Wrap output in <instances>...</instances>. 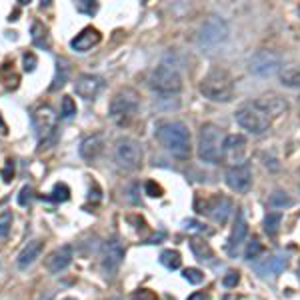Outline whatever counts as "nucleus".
Here are the masks:
<instances>
[{"instance_id": "nucleus-33", "label": "nucleus", "mask_w": 300, "mask_h": 300, "mask_svg": "<svg viewBox=\"0 0 300 300\" xmlns=\"http://www.w3.org/2000/svg\"><path fill=\"white\" fill-rule=\"evenodd\" d=\"M12 226V212L10 210H2L0 212V238H6Z\"/></svg>"}, {"instance_id": "nucleus-46", "label": "nucleus", "mask_w": 300, "mask_h": 300, "mask_svg": "<svg viewBox=\"0 0 300 300\" xmlns=\"http://www.w3.org/2000/svg\"><path fill=\"white\" fill-rule=\"evenodd\" d=\"M186 228H200V224H198L196 220H188V222H186Z\"/></svg>"}, {"instance_id": "nucleus-4", "label": "nucleus", "mask_w": 300, "mask_h": 300, "mask_svg": "<svg viewBox=\"0 0 300 300\" xmlns=\"http://www.w3.org/2000/svg\"><path fill=\"white\" fill-rule=\"evenodd\" d=\"M138 110V94L132 88H124L118 90L108 106V116L112 118L114 124H128V120L136 114Z\"/></svg>"}, {"instance_id": "nucleus-3", "label": "nucleus", "mask_w": 300, "mask_h": 300, "mask_svg": "<svg viewBox=\"0 0 300 300\" xmlns=\"http://www.w3.org/2000/svg\"><path fill=\"white\" fill-rule=\"evenodd\" d=\"M222 148H224L222 130L212 122L202 124L198 132V158L216 164L222 158Z\"/></svg>"}, {"instance_id": "nucleus-41", "label": "nucleus", "mask_w": 300, "mask_h": 300, "mask_svg": "<svg viewBox=\"0 0 300 300\" xmlns=\"http://www.w3.org/2000/svg\"><path fill=\"white\" fill-rule=\"evenodd\" d=\"M30 198H32V190H30V186L26 184V186H22V190H20V194H18V204H20V206H26V204L30 202Z\"/></svg>"}, {"instance_id": "nucleus-12", "label": "nucleus", "mask_w": 300, "mask_h": 300, "mask_svg": "<svg viewBox=\"0 0 300 300\" xmlns=\"http://www.w3.org/2000/svg\"><path fill=\"white\" fill-rule=\"evenodd\" d=\"M198 208H200L198 212L210 216L216 224H224V222L228 220L230 212H232V202H230V198L216 194V196H212V198H206L204 204L198 206Z\"/></svg>"}, {"instance_id": "nucleus-7", "label": "nucleus", "mask_w": 300, "mask_h": 300, "mask_svg": "<svg viewBox=\"0 0 300 300\" xmlns=\"http://www.w3.org/2000/svg\"><path fill=\"white\" fill-rule=\"evenodd\" d=\"M228 38V24L218 18V16H210L204 20V24L200 26L198 32V46L204 50H214L216 46H220L224 40Z\"/></svg>"}, {"instance_id": "nucleus-14", "label": "nucleus", "mask_w": 300, "mask_h": 300, "mask_svg": "<svg viewBox=\"0 0 300 300\" xmlns=\"http://www.w3.org/2000/svg\"><path fill=\"white\" fill-rule=\"evenodd\" d=\"M244 150H246V138L242 134H228L224 138V148H222V156L228 158L234 166L244 164Z\"/></svg>"}, {"instance_id": "nucleus-2", "label": "nucleus", "mask_w": 300, "mask_h": 300, "mask_svg": "<svg viewBox=\"0 0 300 300\" xmlns=\"http://www.w3.org/2000/svg\"><path fill=\"white\" fill-rule=\"evenodd\" d=\"M200 92L204 98L214 102H230L234 96V82L232 76L224 68H212L200 80Z\"/></svg>"}, {"instance_id": "nucleus-35", "label": "nucleus", "mask_w": 300, "mask_h": 300, "mask_svg": "<svg viewBox=\"0 0 300 300\" xmlns=\"http://www.w3.org/2000/svg\"><path fill=\"white\" fill-rule=\"evenodd\" d=\"M182 276H184V280H188L190 284H200V282L204 280V274H202L198 268H186V270L182 272Z\"/></svg>"}, {"instance_id": "nucleus-1", "label": "nucleus", "mask_w": 300, "mask_h": 300, "mask_svg": "<svg viewBox=\"0 0 300 300\" xmlns=\"http://www.w3.org/2000/svg\"><path fill=\"white\" fill-rule=\"evenodd\" d=\"M156 138L158 142L176 158H188L190 156V132L188 128L178 120H166L156 126Z\"/></svg>"}, {"instance_id": "nucleus-19", "label": "nucleus", "mask_w": 300, "mask_h": 300, "mask_svg": "<svg viewBox=\"0 0 300 300\" xmlns=\"http://www.w3.org/2000/svg\"><path fill=\"white\" fill-rule=\"evenodd\" d=\"M246 236H248V224H246L244 212L238 210L236 212V222H234V228H232V234H230V240H228V252L232 256L238 252V248L246 240Z\"/></svg>"}, {"instance_id": "nucleus-13", "label": "nucleus", "mask_w": 300, "mask_h": 300, "mask_svg": "<svg viewBox=\"0 0 300 300\" xmlns=\"http://www.w3.org/2000/svg\"><path fill=\"white\" fill-rule=\"evenodd\" d=\"M226 184L230 190L238 192V194H246L252 186V166L248 162L232 166L226 170Z\"/></svg>"}, {"instance_id": "nucleus-17", "label": "nucleus", "mask_w": 300, "mask_h": 300, "mask_svg": "<svg viewBox=\"0 0 300 300\" xmlns=\"http://www.w3.org/2000/svg\"><path fill=\"white\" fill-rule=\"evenodd\" d=\"M268 116H270V120H274V118H280L282 114H286L288 112V102L284 100V98H280V96H276V94H266V96H262V98H258V100H254Z\"/></svg>"}, {"instance_id": "nucleus-5", "label": "nucleus", "mask_w": 300, "mask_h": 300, "mask_svg": "<svg viewBox=\"0 0 300 300\" xmlns=\"http://www.w3.org/2000/svg\"><path fill=\"white\" fill-rule=\"evenodd\" d=\"M234 118H236V122H238L244 130H248V132H252V134H262V132H266V130L272 126L270 116H268L256 102H246V104H242V106L236 110Z\"/></svg>"}, {"instance_id": "nucleus-18", "label": "nucleus", "mask_w": 300, "mask_h": 300, "mask_svg": "<svg viewBox=\"0 0 300 300\" xmlns=\"http://www.w3.org/2000/svg\"><path fill=\"white\" fill-rule=\"evenodd\" d=\"M100 40H102V34H100L96 28L86 26L80 34H76V38H72L70 46H72V50H76V52H88V50H90L92 46H96Z\"/></svg>"}, {"instance_id": "nucleus-40", "label": "nucleus", "mask_w": 300, "mask_h": 300, "mask_svg": "<svg viewBox=\"0 0 300 300\" xmlns=\"http://www.w3.org/2000/svg\"><path fill=\"white\" fill-rule=\"evenodd\" d=\"M132 300H156V294L148 288H140L132 294Z\"/></svg>"}, {"instance_id": "nucleus-21", "label": "nucleus", "mask_w": 300, "mask_h": 300, "mask_svg": "<svg viewBox=\"0 0 300 300\" xmlns=\"http://www.w3.org/2000/svg\"><path fill=\"white\" fill-rule=\"evenodd\" d=\"M40 252H42V240H30V242L20 250V254H18V258H16V266H18L20 270H26L30 264H34V260L40 256Z\"/></svg>"}, {"instance_id": "nucleus-20", "label": "nucleus", "mask_w": 300, "mask_h": 300, "mask_svg": "<svg viewBox=\"0 0 300 300\" xmlns=\"http://www.w3.org/2000/svg\"><path fill=\"white\" fill-rule=\"evenodd\" d=\"M102 146H104V138L100 134H92V136H88V138L82 140V144L78 148V154L84 160H94L102 152Z\"/></svg>"}, {"instance_id": "nucleus-43", "label": "nucleus", "mask_w": 300, "mask_h": 300, "mask_svg": "<svg viewBox=\"0 0 300 300\" xmlns=\"http://www.w3.org/2000/svg\"><path fill=\"white\" fill-rule=\"evenodd\" d=\"M186 300H208V294H206V292H194V294H190Z\"/></svg>"}, {"instance_id": "nucleus-8", "label": "nucleus", "mask_w": 300, "mask_h": 300, "mask_svg": "<svg viewBox=\"0 0 300 300\" xmlns=\"http://www.w3.org/2000/svg\"><path fill=\"white\" fill-rule=\"evenodd\" d=\"M114 158L120 168L136 170L142 162V148L134 138H120L114 146Z\"/></svg>"}, {"instance_id": "nucleus-23", "label": "nucleus", "mask_w": 300, "mask_h": 300, "mask_svg": "<svg viewBox=\"0 0 300 300\" xmlns=\"http://www.w3.org/2000/svg\"><path fill=\"white\" fill-rule=\"evenodd\" d=\"M190 242V250H192V254L198 258V260H212V256H214V252H212V248H210V244L206 242V240H202V238H190L188 240Z\"/></svg>"}, {"instance_id": "nucleus-36", "label": "nucleus", "mask_w": 300, "mask_h": 300, "mask_svg": "<svg viewBox=\"0 0 300 300\" xmlns=\"http://www.w3.org/2000/svg\"><path fill=\"white\" fill-rule=\"evenodd\" d=\"M76 10L82 12V14L92 16V14H96L98 4H96V2H90V0H82V2H76Z\"/></svg>"}, {"instance_id": "nucleus-34", "label": "nucleus", "mask_w": 300, "mask_h": 300, "mask_svg": "<svg viewBox=\"0 0 300 300\" xmlns=\"http://www.w3.org/2000/svg\"><path fill=\"white\" fill-rule=\"evenodd\" d=\"M14 170H16V162L12 160V158H6V162H4V168H2V172H0V176H2V180L8 184V182H12V178H14Z\"/></svg>"}, {"instance_id": "nucleus-11", "label": "nucleus", "mask_w": 300, "mask_h": 300, "mask_svg": "<svg viewBox=\"0 0 300 300\" xmlns=\"http://www.w3.org/2000/svg\"><path fill=\"white\" fill-rule=\"evenodd\" d=\"M122 260H124V246L120 244V240L112 238V240L104 242V246H102V260H100L104 274L106 276H114L118 272Z\"/></svg>"}, {"instance_id": "nucleus-25", "label": "nucleus", "mask_w": 300, "mask_h": 300, "mask_svg": "<svg viewBox=\"0 0 300 300\" xmlns=\"http://www.w3.org/2000/svg\"><path fill=\"white\" fill-rule=\"evenodd\" d=\"M284 268H286V258L284 256H272V258L266 260L264 266H258V270L264 272V274H280Z\"/></svg>"}, {"instance_id": "nucleus-30", "label": "nucleus", "mask_w": 300, "mask_h": 300, "mask_svg": "<svg viewBox=\"0 0 300 300\" xmlns=\"http://www.w3.org/2000/svg\"><path fill=\"white\" fill-rule=\"evenodd\" d=\"M30 32H32V42H34L36 46L44 48V46H46V28H44L40 22H34Z\"/></svg>"}, {"instance_id": "nucleus-42", "label": "nucleus", "mask_w": 300, "mask_h": 300, "mask_svg": "<svg viewBox=\"0 0 300 300\" xmlns=\"http://www.w3.org/2000/svg\"><path fill=\"white\" fill-rule=\"evenodd\" d=\"M88 200H94V202H98V200H100V188H98V184H96V182H92V186H90Z\"/></svg>"}, {"instance_id": "nucleus-22", "label": "nucleus", "mask_w": 300, "mask_h": 300, "mask_svg": "<svg viewBox=\"0 0 300 300\" xmlns=\"http://www.w3.org/2000/svg\"><path fill=\"white\" fill-rule=\"evenodd\" d=\"M68 72H70V68H68V62L64 60V58H58L56 60V72H54V78H52V84H50V92H56L58 88H62L66 82H68Z\"/></svg>"}, {"instance_id": "nucleus-10", "label": "nucleus", "mask_w": 300, "mask_h": 300, "mask_svg": "<svg viewBox=\"0 0 300 300\" xmlns=\"http://www.w3.org/2000/svg\"><path fill=\"white\" fill-rule=\"evenodd\" d=\"M32 126H34V132L40 140V148L48 142V138L54 134V128H56V114L52 112L50 106H40L38 110H34L32 114Z\"/></svg>"}, {"instance_id": "nucleus-9", "label": "nucleus", "mask_w": 300, "mask_h": 300, "mask_svg": "<svg viewBox=\"0 0 300 300\" xmlns=\"http://www.w3.org/2000/svg\"><path fill=\"white\" fill-rule=\"evenodd\" d=\"M282 56L274 50H258L248 62V70L256 76H272L280 70Z\"/></svg>"}, {"instance_id": "nucleus-32", "label": "nucleus", "mask_w": 300, "mask_h": 300, "mask_svg": "<svg viewBox=\"0 0 300 300\" xmlns=\"http://www.w3.org/2000/svg\"><path fill=\"white\" fill-rule=\"evenodd\" d=\"M262 252H264V246L260 244V240H258V238H252V240L248 242V246H246L244 256H246V260H256Z\"/></svg>"}, {"instance_id": "nucleus-47", "label": "nucleus", "mask_w": 300, "mask_h": 300, "mask_svg": "<svg viewBox=\"0 0 300 300\" xmlns=\"http://www.w3.org/2000/svg\"><path fill=\"white\" fill-rule=\"evenodd\" d=\"M222 300H238V298H236V296H232V294H224V296H222Z\"/></svg>"}, {"instance_id": "nucleus-45", "label": "nucleus", "mask_w": 300, "mask_h": 300, "mask_svg": "<svg viewBox=\"0 0 300 300\" xmlns=\"http://www.w3.org/2000/svg\"><path fill=\"white\" fill-rule=\"evenodd\" d=\"M162 238H164V234L160 232V234H156V236H152V238H148L146 242H148V244H158V240H162Z\"/></svg>"}, {"instance_id": "nucleus-52", "label": "nucleus", "mask_w": 300, "mask_h": 300, "mask_svg": "<svg viewBox=\"0 0 300 300\" xmlns=\"http://www.w3.org/2000/svg\"><path fill=\"white\" fill-rule=\"evenodd\" d=\"M168 300H170V298H168Z\"/></svg>"}, {"instance_id": "nucleus-44", "label": "nucleus", "mask_w": 300, "mask_h": 300, "mask_svg": "<svg viewBox=\"0 0 300 300\" xmlns=\"http://www.w3.org/2000/svg\"><path fill=\"white\" fill-rule=\"evenodd\" d=\"M0 134H2V136L8 134V126H6V122L2 120V114H0Z\"/></svg>"}, {"instance_id": "nucleus-24", "label": "nucleus", "mask_w": 300, "mask_h": 300, "mask_svg": "<svg viewBox=\"0 0 300 300\" xmlns=\"http://www.w3.org/2000/svg\"><path fill=\"white\" fill-rule=\"evenodd\" d=\"M280 82L288 88H300V64L284 68L280 72Z\"/></svg>"}, {"instance_id": "nucleus-50", "label": "nucleus", "mask_w": 300, "mask_h": 300, "mask_svg": "<svg viewBox=\"0 0 300 300\" xmlns=\"http://www.w3.org/2000/svg\"><path fill=\"white\" fill-rule=\"evenodd\" d=\"M298 276H300V264H298Z\"/></svg>"}, {"instance_id": "nucleus-16", "label": "nucleus", "mask_w": 300, "mask_h": 300, "mask_svg": "<svg viewBox=\"0 0 300 300\" xmlns=\"http://www.w3.org/2000/svg\"><path fill=\"white\" fill-rule=\"evenodd\" d=\"M72 258H74L72 246H70V244H64V246L56 248V250L46 258V270H48L50 274H58V272H62V270L72 262Z\"/></svg>"}, {"instance_id": "nucleus-37", "label": "nucleus", "mask_w": 300, "mask_h": 300, "mask_svg": "<svg viewBox=\"0 0 300 300\" xmlns=\"http://www.w3.org/2000/svg\"><path fill=\"white\" fill-rule=\"evenodd\" d=\"M22 64H24V70L26 72H32L36 66H38V58L34 52H24L22 54Z\"/></svg>"}, {"instance_id": "nucleus-49", "label": "nucleus", "mask_w": 300, "mask_h": 300, "mask_svg": "<svg viewBox=\"0 0 300 300\" xmlns=\"http://www.w3.org/2000/svg\"><path fill=\"white\" fill-rule=\"evenodd\" d=\"M298 112H300V98H298Z\"/></svg>"}, {"instance_id": "nucleus-28", "label": "nucleus", "mask_w": 300, "mask_h": 300, "mask_svg": "<svg viewBox=\"0 0 300 300\" xmlns=\"http://www.w3.org/2000/svg\"><path fill=\"white\" fill-rule=\"evenodd\" d=\"M268 204H270L272 208H286V206H292V198H290L286 192L276 190V192H272V194H270Z\"/></svg>"}, {"instance_id": "nucleus-6", "label": "nucleus", "mask_w": 300, "mask_h": 300, "mask_svg": "<svg viewBox=\"0 0 300 300\" xmlns=\"http://www.w3.org/2000/svg\"><path fill=\"white\" fill-rule=\"evenodd\" d=\"M150 88L162 94H176L182 90V76L178 68L160 64L150 72Z\"/></svg>"}, {"instance_id": "nucleus-15", "label": "nucleus", "mask_w": 300, "mask_h": 300, "mask_svg": "<svg viewBox=\"0 0 300 300\" xmlns=\"http://www.w3.org/2000/svg\"><path fill=\"white\" fill-rule=\"evenodd\" d=\"M102 86H104V80L100 76H96V74H82L74 82V92L80 98L90 100V98H94L102 90Z\"/></svg>"}, {"instance_id": "nucleus-48", "label": "nucleus", "mask_w": 300, "mask_h": 300, "mask_svg": "<svg viewBox=\"0 0 300 300\" xmlns=\"http://www.w3.org/2000/svg\"><path fill=\"white\" fill-rule=\"evenodd\" d=\"M40 300H52V294H46V296H42Z\"/></svg>"}, {"instance_id": "nucleus-39", "label": "nucleus", "mask_w": 300, "mask_h": 300, "mask_svg": "<svg viewBox=\"0 0 300 300\" xmlns=\"http://www.w3.org/2000/svg\"><path fill=\"white\" fill-rule=\"evenodd\" d=\"M238 280H240V274H238L236 270H228V272L224 274V278H222V284H224L226 288H234V286L238 284Z\"/></svg>"}, {"instance_id": "nucleus-38", "label": "nucleus", "mask_w": 300, "mask_h": 300, "mask_svg": "<svg viewBox=\"0 0 300 300\" xmlns=\"http://www.w3.org/2000/svg\"><path fill=\"white\" fill-rule=\"evenodd\" d=\"M144 190H146L148 196H152V198H160V196H162V186L156 184L154 180H148L146 186H144Z\"/></svg>"}, {"instance_id": "nucleus-31", "label": "nucleus", "mask_w": 300, "mask_h": 300, "mask_svg": "<svg viewBox=\"0 0 300 300\" xmlns=\"http://www.w3.org/2000/svg\"><path fill=\"white\" fill-rule=\"evenodd\" d=\"M76 114V102L70 96H62V106H60V118L70 120Z\"/></svg>"}, {"instance_id": "nucleus-51", "label": "nucleus", "mask_w": 300, "mask_h": 300, "mask_svg": "<svg viewBox=\"0 0 300 300\" xmlns=\"http://www.w3.org/2000/svg\"><path fill=\"white\" fill-rule=\"evenodd\" d=\"M64 300H74V298H64Z\"/></svg>"}, {"instance_id": "nucleus-26", "label": "nucleus", "mask_w": 300, "mask_h": 300, "mask_svg": "<svg viewBox=\"0 0 300 300\" xmlns=\"http://www.w3.org/2000/svg\"><path fill=\"white\" fill-rule=\"evenodd\" d=\"M160 264L164 268H168V270H176V268H180L182 258H180V254L176 250H164L160 254Z\"/></svg>"}, {"instance_id": "nucleus-27", "label": "nucleus", "mask_w": 300, "mask_h": 300, "mask_svg": "<svg viewBox=\"0 0 300 300\" xmlns=\"http://www.w3.org/2000/svg\"><path fill=\"white\" fill-rule=\"evenodd\" d=\"M280 224H282V214H280V212H270V214H266V218H264V230H266V234L274 236V234L278 232Z\"/></svg>"}, {"instance_id": "nucleus-29", "label": "nucleus", "mask_w": 300, "mask_h": 300, "mask_svg": "<svg viewBox=\"0 0 300 300\" xmlns=\"http://www.w3.org/2000/svg\"><path fill=\"white\" fill-rule=\"evenodd\" d=\"M70 198V188L64 184V182H56L52 192H50V200L54 202H66Z\"/></svg>"}]
</instances>
